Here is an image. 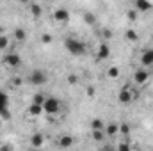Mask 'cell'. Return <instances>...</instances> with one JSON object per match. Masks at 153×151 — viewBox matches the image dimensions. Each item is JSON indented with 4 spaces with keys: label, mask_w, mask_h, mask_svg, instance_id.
<instances>
[{
    "label": "cell",
    "mask_w": 153,
    "mask_h": 151,
    "mask_svg": "<svg viewBox=\"0 0 153 151\" xmlns=\"http://www.w3.org/2000/svg\"><path fill=\"white\" fill-rule=\"evenodd\" d=\"M64 48H66V52H68L70 55H73V57H82V55H85V52H87L85 43L80 41V39H76V38H66L64 39Z\"/></svg>",
    "instance_id": "cell-1"
},
{
    "label": "cell",
    "mask_w": 153,
    "mask_h": 151,
    "mask_svg": "<svg viewBox=\"0 0 153 151\" xmlns=\"http://www.w3.org/2000/svg\"><path fill=\"white\" fill-rule=\"evenodd\" d=\"M62 109L61 105V100L55 98V96H46L45 101H43V112H46L48 115H53V114H59Z\"/></svg>",
    "instance_id": "cell-2"
},
{
    "label": "cell",
    "mask_w": 153,
    "mask_h": 151,
    "mask_svg": "<svg viewBox=\"0 0 153 151\" xmlns=\"http://www.w3.org/2000/svg\"><path fill=\"white\" fill-rule=\"evenodd\" d=\"M135 98H139V94H137L135 91H132L128 85L123 87V89L119 91V94H117V101H119L121 105H128V103H132Z\"/></svg>",
    "instance_id": "cell-3"
},
{
    "label": "cell",
    "mask_w": 153,
    "mask_h": 151,
    "mask_svg": "<svg viewBox=\"0 0 153 151\" xmlns=\"http://www.w3.org/2000/svg\"><path fill=\"white\" fill-rule=\"evenodd\" d=\"M46 80H48V75H46V71L45 70H32L30 71V75H29V82L32 84V85H43V84H46Z\"/></svg>",
    "instance_id": "cell-4"
},
{
    "label": "cell",
    "mask_w": 153,
    "mask_h": 151,
    "mask_svg": "<svg viewBox=\"0 0 153 151\" xmlns=\"http://www.w3.org/2000/svg\"><path fill=\"white\" fill-rule=\"evenodd\" d=\"M70 18H71V14H70V11H68L66 7H57V9L53 11V21L59 23V25L70 23Z\"/></svg>",
    "instance_id": "cell-5"
},
{
    "label": "cell",
    "mask_w": 153,
    "mask_h": 151,
    "mask_svg": "<svg viewBox=\"0 0 153 151\" xmlns=\"http://www.w3.org/2000/svg\"><path fill=\"white\" fill-rule=\"evenodd\" d=\"M0 117L4 121L11 119V112H9V96L5 94V91L0 89Z\"/></svg>",
    "instance_id": "cell-6"
},
{
    "label": "cell",
    "mask_w": 153,
    "mask_h": 151,
    "mask_svg": "<svg viewBox=\"0 0 153 151\" xmlns=\"http://www.w3.org/2000/svg\"><path fill=\"white\" fill-rule=\"evenodd\" d=\"M4 64H5L7 68H20V66H22V57H20V53H16V52L5 53V55H4Z\"/></svg>",
    "instance_id": "cell-7"
},
{
    "label": "cell",
    "mask_w": 153,
    "mask_h": 151,
    "mask_svg": "<svg viewBox=\"0 0 153 151\" xmlns=\"http://www.w3.org/2000/svg\"><path fill=\"white\" fill-rule=\"evenodd\" d=\"M148 80H150V71H148L144 66L134 71V84H137V85H144V84H148Z\"/></svg>",
    "instance_id": "cell-8"
},
{
    "label": "cell",
    "mask_w": 153,
    "mask_h": 151,
    "mask_svg": "<svg viewBox=\"0 0 153 151\" xmlns=\"http://www.w3.org/2000/svg\"><path fill=\"white\" fill-rule=\"evenodd\" d=\"M153 4L150 0H134V9L137 11V13H148V11H152Z\"/></svg>",
    "instance_id": "cell-9"
},
{
    "label": "cell",
    "mask_w": 153,
    "mask_h": 151,
    "mask_svg": "<svg viewBox=\"0 0 153 151\" xmlns=\"http://www.w3.org/2000/svg\"><path fill=\"white\" fill-rule=\"evenodd\" d=\"M141 66H144V68L153 66V48H148L141 53Z\"/></svg>",
    "instance_id": "cell-10"
},
{
    "label": "cell",
    "mask_w": 153,
    "mask_h": 151,
    "mask_svg": "<svg viewBox=\"0 0 153 151\" xmlns=\"http://www.w3.org/2000/svg\"><path fill=\"white\" fill-rule=\"evenodd\" d=\"M109 55H111V46H109L105 41L100 43L98 52H96V59H98V61H105V59H109Z\"/></svg>",
    "instance_id": "cell-11"
},
{
    "label": "cell",
    "mask_w": 153,
    "mask_h": 151,
    "mask_svg": "<svg viewBox=\"0 0 153 151\" xmlns=\"http://www.w3.org/2000/svg\"><path fill=\"white\" fill-rule=\"evenodd\" d=\"M105 135L107 137H117L119 135V123H116V121L105 123Z\"/></svg>",
    "instance_id": "cell-12"
},
{
    "label": "cell",
    "mask_w": 153,
    "mask_h": 151,
    "mask_svg": "<svg viewBox=\"0 0 153 151\" xmlns=\"http://www.w3.org/2000/svg\"><path fill=\"white\" fill-rule=\"evenodd\" d=\"M91 130H105V121L100 117H94L91 121Z\"/></svg>",
    "instance_id": "cell-13"
},
{
    "label": "cell",
    "mask_w": 153,
    "mask_h": 151,
    "mask_svg": "<svg viewBox=\"0 0 153 151\" xmlns=\"http://www.w3.org/2000/svg\"><path fill=\"white\" fill-rule=\"evenodd\" d=\"M41 112H43V105H41V103H36V101H32L30 107H29V114H30V115H39Z\"/></svg>",
    "instance_id": "cell-14"
},
{
    "label": "cell",
    "mask_w": 153,
    "mask_h": 151,
    "mask_svg": "<svg viewBox=\"0 0 153 151\" xmlns=\"http://www.w3.org/2000/svg\"><path fill=\"white\" fill-rule=\"evenodd\" d=\"M43 141H45V137H43L41 133H34V135L30 137V144H32L34 148H41V146H43Z\"/></svg>",
    "instance_id": "cell-15"
},
{
    "label": "cell",
    "mask_w": 153,
    "mask_h": 151,
    "mask_svg": "<svg viewBox=\"0 0 153 151\" xmlns=\"http://www.w3.org/2000/svg\"><path fill=\"white\" fill-rule=\"evenodd\" d=\"M13 36H14V39H16V41L23 43V41L27 39V30H25V29H20V27H18V29L14 30V34H13Z\"/></svg>",
    "instance_id": "cell-16"
},
{
    "label": "cell",
    "mask_w": 153,
    "mask_h": 151,
    "mask_svg": "<svg viewBox=\"0 0 153 151\" xmlns=\"http://www.w3.org/2000/svg\"><path fill=\"white\" fill-rule=\"evenodd\" d=\"M119 75H121V73H119V68H117V66H109V68H107V76H109L111 80L119 78Z\"/></svg>",
    "instance_id": "cell-17"
},
{
    "label": "cell",
    "mask_w": 153,
    "mask_h": 151,
    "mask_svg": "<svg viewBox=\"0 0 153 151\" xmlns=\"http://www.w3.org/2000/svg\"><path fill=\"white\" fill-rule=\"evenodd\" d=\"M59 146H61V148H71V146H73V139H71L70 135H64V137L59 139Z\"/></svg>",
    "instance_id": "cell-18"
},
{
    "label": "cell",
    "mask_w": 153,
    "mask_h": 151,
    "mask_svg": "<svg viewBox=\"0 0 153 151\" xmlns=\"http://www.w3.org/2000/svg\"><path fill=\"white\" fill-rule=\"evenodd\" d=\"M91 137L100 142V141H103L107 135H105V130H91Z\"/></svg>",
    "instance_id": "cell-19"
},
{
    "label": "cell",
    "mask_w": 153,
    "mask_h": 151,
    "mask_svg": "<svg viewBox=\"0 0 153 151\" xmlns=\"http://www.w3.org/2000/svg\"><path fill=\"white\" fill-rule=\"evenodd\" d=\"M125 38H126V41H130V43H135V41L139 39V34H137L134 29H128V30L125 32Z\"/></svg>",
    "instance_id": "cell-20"
},
{
    "label": "cell",
    "mask_w": 153,
    "mask_h": 151,
    "mask_svg": "<svg viewBox=\"0 0 153 151\" xmlns=\"http://www.w3.org/2000/svg\"><path fill=\"white\" fill-rule=\"evenodd\" d=\"M41 13H43V9H41V5H39V4H32V5H30V14H32L34 18H39V16H41Z\"/></svg>",
    "instance_id": "cell-21"
},
{
    "label": "cell",
    "mask_w": 153,
    "mask_h": 151,
    "mask_svg": "<svg viewBox=\"0 0 153 151\" xmlns=\"http://www.w3.org/2000/svg\"><path fill=\"white\" fill-rule=\"evenodd\" d=\"M7 48H9V38L5 34H2L0 36V52H5Z\"/></svg>",
    "instance_id": "cell-22"
},
{
    "label": "cell",
    "mask_w": 153,
    "mask_h": 151,
    "mask_svg": "<svg viewBox=\"0 0 153 151\" xmlns=\"http://www.w3.org/2000/svg\"><path fill=\"white\" fill-rule=\"evenodd\" d=\"M84 21H85L87 25H94V23H96V16H94L93 13H84Z\"/></svg>",
    "instance_id": "cell-23"
},
{
    "label": "cell",
    "mask_w": 153,
    "mask_h": 151,
    "mask_svg": "<svg viewBox=\"0 0 153 151\" xmlns=\"http://www.w3.org/2000/svg\"><path fill=\"white\" fill-rule=\"evenodd\" d=\"M119 135H123V137L130 135V126L126 123H119Z\"/></svg>",
    "instance_id": "cell-24"
},
{
    "label": "cell",
    "mask_w": 153,
    "mask_h": 151,
    "mask_svg": "<svg viewBox=\"0 0 153 151\" xmlns=\"http://www.w3.org/2000/svg\"><path fill=\"white\" fill-rule=\"evenodd\" d=\"M126 18H128V21H135V20H137V11H135V9H130V11L126 13Z\"/></svg>",
    "instance_id": "cell-25"
},
{
    "label": "cell",
    "mask_w": 153,
    "mask_h": 151,
    "mask_svg": "<svg viewBox=\"0 0 153 151\" xmlns=\"http://www.w3.org/2000/svg\"><path fill=\"white\" fill-rule=\"evenodd\" d=\"M102 36H103V39H112V30L111 29H103L102 30Z\"/></svg>",
    "instance_id": "cell-26"
},
{
    "label": "cell",
    "mask_w": 153,
    "mask_h": 151,
    "mask_svg": "<svg viewBox=\"0 0 153 151\" xmlns=\"http://www.w3.org/2000/svg\"><path fill=\"white\" fill-rule=\"evenodd\" d=\"M45 98H46V96H45L43 93H39V94H36V96H34V100H32V101H36V103H41V105H43Z\"/></svg>",
    "instance_id": "cell-27"
},
{
    "label": "cell",
    "mask_w": 153,
    "mask_h": 151,
    "mask_svg": "<svg viewBox=\"0 0 153 151\" xmlns=\"http://www.w3.org/2000/svg\"><path fill=\"white\" fill-rule=\"evenodd\" d=\"M41 43H43V44H50V43H52V36H50V34H43V36H41Z\"/></svg>",
    "instance_id": "cell-28"
},
{
    "label": "cell",
    "mask_w": 153,
    "mask_h": 151,
    "mask_svg": "<svg viewBox=\"0 0 153 151\" xmlns=\"http://www.w3.org/2000/svg\"><path fill=\"white\" fill-rule=\"evenodd\" d=\"M76 82H78V76H76V75H73V73H71V75H68V84L75 85Z\"/></svg>",
    "instance_id": "cell-29"
},
{
    "label": "cell",
    "mask_w": 153,
    "mask_h": 151,
    "mask_svg": "<svg viewBox=\"0 0 153 151\" xmlns=\"http://www.w3.org/2000/svg\"><path fill=\"white\" fill-rule=\"evenodd\" d=\"M94 94H96V89H94V87H87V96H89V98H93Z\"/></svg>",
    "instance_id": "cell-30"
},
{
    "label": "cell",
    "mask_w": 153,
    "mask_h": 151,
    "mask_svg": "<svg viewBox=\"0 0 153 151\" xmlns=\"http://www.w3.org/2000/svg\"><path fill=\"white\" fill-rule=\"evenodd\" d=\"M117 150H121V151L130 150V144H125V142H123V144H119V146H117Z\"/></svg>",
    "instance_id": "cell-31"
},
{
    "label": "cell",
    "mask_w": 153,
    "mask_h": 151,
    "mask_svg": "<svg viewBox=\"0 0 153 151\" xmlns=\"http://www.w3.org/2000/svg\"><path fill=\"white\" fill-rule=\"evenodd\" d=\"M22 84V78H14V85H20Z\"/></svg>",
    "instance_id": "cell-32"
},
{
    "label": "cell",
    "mask_w": 153,
    "mask_h": 151,
    "mask_svg": "<svg viewBox=\"0 0 153 151\" xmlns=\"http://www.w3.org/2000/svg\"><path fill=\"white\" fill-rule=\"evenodd\" d=\"M22 2H23V4H27V2H29V0H22Z\"/></svg>",
    "instance_id": "cell-33"
},
{
    "label": "cell",
    "mask_w": 153,
    "mask_h": 151,
    "mask_svg": "<svg viewBox=\"0 0 153 151\" xmlns=\"http://www.w3.org/2000/svg\"><path fill=\"white\" fill-rule=\"evenodd\" d=\"M0 128H2V117H0Z\"/></svg>",
    "instance_id": "cell-34"
},
{
    "label": "cell",
    "mask_w": 153,
    "mask_h": 151,
    "mask_svg": "<svg viewBox=\"0 0 153 151\" xmlns=\"http://www.w3.org/2000/svg\"><path fill=\"white\" fill-rule=\"evenodd\" d=\"M152 41H153V34H152Z\"/></svg>",
    "instance_id": "cell-35"
}]
</instances>
